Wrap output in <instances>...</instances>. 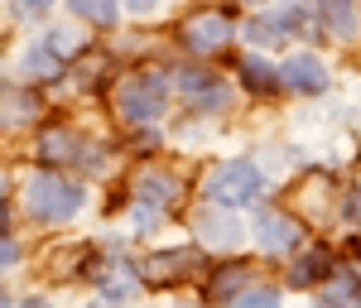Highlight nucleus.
Segmentation results:
<instances>
[{
    "instance_id": "f257e3e1",
    "label": "nucleus",
    "mask_w": 361,
    "mask_h": 308,
    "mask_svg": "<svg viewBox=\"0 0 361 308\" xmlns=\"http://www.w3.org/2000/svg\"><path fill=\"white\" fill-rule=\"evenodd\" d=\"M111 106L121 116V125H159L173 106V78H169V68L159 63H140V68H126V73H116L111 82Z\"/></svg>"
},
{
    "instance_id": "f03ea898",
    "label": "nucleus",
    "mask_w": 361,
    "mask_h": 308,
    "mask_svg": "<svg viewBox=\"0 0 361 308\" xmlns=\"http://www.w3.org/2000/svg\"><path fill=\"white\" fill-rule=\"evenodd\" d=\"M20 207H25V217L34 226H68L82 217L87 207V183L82 178H73V173H63V168H34L25 178V188H20Z\"/></svg>"
},
{
    "instance_id": "7ed1b4c3",
    "label": "nucleus",
    "mask_w": 361,
    "mask_h": 308,
    "mask_svg": "<svg viewBox=\"0 0 361 308\" xmlns=\"http://www.w3.org/2000/svg\"><path fill=\"white\" fill-rule=\"evenodd\" d=\"M265 193H270V173L250 154H231L222 164H212L197 183L202 202H217V207H231V212H246V207L255 212L265 202Z\"/></svg>"
},
{
    "instance_id": "20e7f679",
    "label": "nucleus",
    "mask_w": 361,
    "mask_h": 308,
    "mask_svg": "<svg viewBox=\"0 0 361 308\" xmlns=\"http://www.w3.org/2000/svg\"><path fill=\"white\" fill-rule=\"evenodd\" d=\"M169 78H173V101H183L193 121H217L236 106V82L202 58H183L178 68H169Z\"/></svg>"
},
{
    "instance_id": "39448f33",
    "label": "nucleus",
    "mask_w": 361,
    "mask_h": 308,
    "mask_svg": "<svg viewBox=\"0 0 361 308\" xmlns=\"http://www.w3.org/2000/svg\"><path fill=\"white\" fill-rule=\"evenodd\" d=\"M236 39H241V20H236L231 5H217V0L193 5V10L173 25V44L183 49V58H202V63L222 58Z\"/></svg>"
},
{
    "instance_id": "423d86ee",
    "label": "nucleus",
    "mask_w": 361,
    "mask_h": 308,
    "mask_svg": "<svg viewBox=\"0 0 361 308\" xmlns=\"http://www.w3.org/2000/svg\"><path fill=\"white\" fill-rule=\"evenodd\" d=\"M246 241L260 255H270V260H289V255L308 241V222L294 212V207L260 202V207H255V217H250V226H246Z\"/></svg>"
},
{
    "instance_id": "0eeeda50",
    "label": "nucleus",
    "mask_w": 361,
    "mask_h": 308,
    "mask_svg": "<svg viewBox=\"0 0 361 308\" xmlns=\"http://www.w3.org/2000/svg\"><path fill=\"white\" fill-rule=\"evenodd\" d=\"M126 193H130V207H145V212H159L169 217L183 193H188V178L169 164H140L130 178H126Z\"/></svg>"
},
{
    "instance_id": "6e6552de",
    "label": "nucleus",
    "mask_w": 361,
    "mask_h": 308,
    "mask_svg": "<svg viewBox=\"0 0 361 308\" xmlns=\"http://www.w3.org/2000/svg\"><path fill=\"white\" fill-rule=\"evenodd\" d=\"M188 231H193V241L207 255H236L246 246V222H241V212L217 207V202H202L193 217H188Z\"/></svg>"
},
{
    "instance_id": "1a4fd4ad",
    "label": "nucleus",
    "mask_w": 361,
    "mask_h": 308,
    "mask_svg": "<svg viewBox=\"0 0 361 308\" xmlns=\"http://www.w3.org/2000/svg\"><path fill=\"white\" fill-rule=\"evenodd\" d=\"M279 82H284V97H323L333 87V68L313 49H289L279 58Z\"/></svg>"
},
{
    "instance_id": "9d476101",
    "label": "nucleus",
    "mask_w": 361,
    "mask_h": 308,
    "mask_svg": "<svg viewBox=\"0 0 361 308\" xmlns=\"http://www.w3.org/2000/svg\"><path fill=\"white\" fill-rule=\"evenodd\" d=\"M337 270V255L323 246V241H304L299 251L284 260V289H294V294H318L323 284L333 280Z\"/></svg>"
},
{
    "instance_id": "9b49d317",
    "label": "nucleus",
    "mask_w": 361,
    "mask_h": 308,
    "mask_svg": "<svg viewBox=\"0 0 361 308\" xmlns=\"http://www.w3.org/2000/svg\"><path fill=\"white\" fill-rule=\"evenodd\" d=\"M135 270L145 284H183V280H193L197 270H207V265H202V246L193 241V246H169V251L145 255Z\"/></svg>"
},
{
    "instance_id": "f8f14e48",
    "label": "nucleus",
    "mask_w": 361,
    "mask_h": 308,
    "mask_svg": "<svg viewBox=\"0 0 361 308\" xmlns=\"http://www.w3.org/2000/svg\"><path fill=\"white\" fill-rule=\"evenodd\" d=\"M236 87H241L246 97H260V101L284 97V82H279V58L260 54V49H246V54L236 58Z\"/></svg>"
},
{
    "instance_id": "ddd939ff",
    "label": "nucleus",
    "mask_w": 361,
    "mask_h": 308,
    "mask_svg": "<svg viewBox=\"0 0 361 308\" xmlns=\"http://www.w3.org/2000/svg\"><path fill=\"white\" fill-rule=\"evenodd\" d=\"M250 280H255V265L226 255L222 265H207V275H202V299L212 308H231V299H236Z\"/></svg>"
},
{
    "instance_id": "4468645a",
    "label": "nucleus",
    "mask_w": 361,
    "mask_h": 308,
    "mask_svg": "<svg viewBox=\"0 0 361 308\" xmlns=\"http://www.w3.org/2000/svg\"><path fill=\"white\" fill-rule=\"evenodd\" d=\"M87 135L82 130H78V125H63V121H54V125H44V130H39V159H44V164L49 168H78L82 164V154H87Z\"/></svg>"
},
{
    "instance_id": "2eb2a0df",
    "label": "nucleus",
    "mask_w": 361,
    "mask_h": 308,
    "mask_svg": "<svg viewBox=\"0 0 361 308\" xmlns=\"http://www.w3.org/2000/svg\"><path fill=\"white\" fill-rule=\"evenodd\" d=\"M44 116V97H39V87L25 82V78H15V82H0V125H10V130H25Z\"/></svg>"
},
{
    "instance_id": "dca6fc26",
    "label": "nucleus",
    "mask_w": 361,
    "mask_h": 308,
    "mask_svg": "<svg viewBox=\"0 0 361 308\" xmlns=\"http://www.w3.org/2000/svg\"><path fill=\"white\" fill-rule=\"evenodd\" d=\"M318 34H328L333 44H357L361 5L357 0H318Z\"/></svg>"
},
{
    "instance_id": "f3484780",
    "label": "nucleus",
    "mask_w": 361,
    "mask_h": 308,
    "mask_svg": "<svg viewBox=\"0 0 361 308\" xmlns=\"http://www.w3.org/2000/svg\"><path fill=\"white\" fill-rule=\"evenodd\" d=\"M15 73L25 78V82H63L68 78V58H58L44 39H34V44H25V54H20V63H15Z\"/></svg>"
},
{
    "instance_id": "a211bd4d",
    "label": "nucleus",
    "mask_w": 361,
    "mask_h": 308,
    "mask_svg": "<svg viewBox=\"0 0 361 308\" xmlns=\"http://www.w3.org/2000/svg\"><path fill=\"white\" fill-rule=\"evenodd\" d=\"M68 15L92 34H111L126 20V5L121 0H68Z\"/></svg>"
},
{
    "instance_id": "6ab92c4d",
    "label": "nucleus",
    "mask_w": 361,
    "mask_h": 308,
    "mask_svg": "<svg viewBox=\"0 0 361 308\" xmlns=\"http://www.w3.org/2000/svg\"><path fill=\"white\" fill-rule=\"evenodd\" d=\"M231 308H284V284H265V280H250Z\"/></svg>"
},
{
    "instance_id": "aec40b11",
    "label": "nucleus",
    "mask_w": 361,
    "mask_h": 308,
    "mask_svg": "<svg viewBox=\"0 0 361 308\" xmlns=\"http://www.w3.org/2000/svg\"><path fill=\"white\" fill-rule=\"evenodd\" d=\"M54 5L58 0H10V15H15L20 25H29V20H49Z\"/></svg>"
},
{
    "instance_id": "412c9836",
    "label": "nucleus",
    "mask_w": 361,
    "mask_h": 308,
    "mask_svg": "<svg viewBox=\"0 0 361 308\" xmlns=\"http://www.w3.org/2000/svg\"><path fill=\"white\" fill-rule=\"evenodd\" d=\"M20 260H25V246H20V241H15V236L5 231V236H0V275H10V270H15Z\"/></svg>"
},
{
    "instance_id": "4be33fe9",
    "label": "nucleus",
    "mask_w": 361,
    "mask_h": 308,
    "mask_svg": "<svg viewBox=\"0 0 361 308\" xmlns=\"http://www.w3.org/2000/svg\"><path fill=\"white\" fill-rule=\"evenodd\" d=\"M126 5V15H135V20H145V15H159L169 0H121Z\"/></svg>"
},
{
    "instance_id": "5701e85b",
    "label": "nucleus",
    "mask_w": 361,
    "mask_h": 308,
    "mask_svg": "<svg viewBox=\"0 0 361 308\" xmlns=\"http://www.w3.org/2000/svg\"><path fill=\"white\" fill-rule=\"evenodd\" d=\"M347 222H352V231H357V241H361V188L347 193Z\"/></svg>"
},
{
    "instance_id": "b1692460",
    "label": "nucleus",
    "mask_w": 361,
    "mask_h": 308,
    "mask_svg": "<svg viewBox=\"0 0 361 308\" xmlns=\"http://www.w3.org/2000/svg\"><path fill=\"white\" fill-rule=\"evenodd\" d=\"M15 308H54V304H49V299H39V294H29V299H20Z\"/></svg>"
},
{
    "instance_id": "393cba45",
    "label": "nucleus",
    "mask_w": 361,
    "mask_h": 308,
    "mask_svg": "<svg viewBox=\"0 0 361 308\" xmlns=\"http://www.w3.org/2000/svg\"><path fill=\"white\" fill-rule=\"evenodd\" d=\"M313 308H352V304H342V299H328V294H318V299H313Z\"/></svg>"
},
{
    "instance_id": "a878e982",
    "label": "nucleus",
    "mask_w": 361,
    "mask_h": 308,
    "mask_svg": "<svg viewBox=\"0 0 361 308\" xmlns=\"http://www.w3.org/2000/svg\"><path fill=\"white\" fill-rule=\"evenodd\" d=\"M10 231V202H0V236Z\"/></svg>"
},
{
    "instance_id": "bb28decb",
    "label": "nucleus",
    "mask_w": 361,
    "mask_h": 308,
    "mask_svg": "<svg viewBox=\"0 0 361 308\" xmlns=\"http://www.w3.org/2000/svg\"><path fill=\"white\" fill-rule=\"evenodd\" d=\"M241 10H260V5H270V0H236Z\"/></svg>"
},
{
    "instance_id": "cd10ccee",
    "label": "nucleus",
    "mask_w": 361,
    "mask_h": 308,
    "mask_svg": "<svg viewBox=\"0 0 361 308\" xmlns=\"http://www.w3.org/2000/svg\"><path fill=\"white\" fill-rule=\"evenodd\" d=\"M0 202H10V183H5V173H0Z\"/></svg>"
},
{
    "instance_id": "c85d7f7f",
    "label": "nucleus",
    "mask_w": 361,
    "mask_h": 308,
    "mask_svg": "<svg viewBox=\"0 0 361 308\" xmlns=\"http://www.w3.org/2000/svg\"><path fill=\"white\" fill-rule=\"evenodd\" d=\"M0 308H15V299H10V294H5V289H0Z\"/></svg>"
},
{
    "instance_id": "c756f323",
    "label": "nucleus",
    "mask_w": 361,
    "mask_h": 308,
    "mask_svg": "<svg viewBox=\"0 0 361 308\" xmlns=\"http://www.w3.org/2000/svg\"><path fill=\"white\" fill-rule=\"evenodd\" d=\"M352 308H361V289H357V294H352Z\"/></svg>"
},
{
    "instance_id": "7c9ffc66",
    "label": "nucleus",
    "mask_w": 361,
    "mask_h": 308,
    "mask_svg": "<svg viewBox=\"0 0 361 308\" xmlns=\"http://www.w3.org/2000/svg\"><path fill=\"white\" fill-rule=\"evenodd\" d=\"M357 5H361V0H357Z\"/></svg>"
}]
</instances>
